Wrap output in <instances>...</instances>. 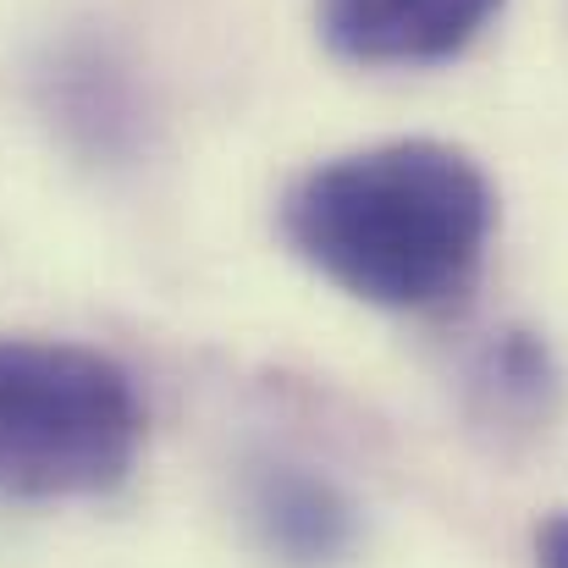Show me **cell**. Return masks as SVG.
<instances>
[{"mask_svg":"<svg viewBox=\"0 0 568 568\" xmlns=\"http://www.w3.org/2000/svg\"><path fill=\"white\" fill-rule=\"evenodd\" d=\"M486 172L436 139H392L304 172L282 199V237L343 293L376 310L458 298L491 243Z\"/></svg>","mask_w":568,"mask_h":568,"instance_id":"cell-1","label":"cell"},{"mask_svg":"<svg viewBox=\"0 0 568 568\" xmlns=\"http://www.w3.org/2000/svg\"><path fill=\"white\" fill-rule=\"evenodd\" d=\"M139 442L144 403L116 359L0 337V503L100 497L128 480Z\"/></svg>","mask_w":568,"mask_h":568,"instance_id":"cell-2","label":"cell"},{"mask_svg":"<svg viewBox=\"0 0 568 568\" xmlns=\"http://www.w3.org/2000/svg\"><path fill=\"white\" fill-rule=\"evenodd\" d=\"M503 0H321V33L359 67H436L458 55Z\"/></svg>","mask_w":568,"mask_h":568,"instance_id":"cell-3","label":"cell"},{"mask_svg":"<svg viewBox=\"0 0 568 568\" xmlns=\"http://www.w3.org/2000/svg\"><path fill=\"white\" fill-rule=\"evenodd\" d=\"M248 525L271 558L293 568H326L354 552L359 514L326 475L304 464H260L243 491Z\"/></svg>","mask_w":568,"mask_h":568,"instance_id":"cell-4","label":"cell"},{"mask_svg":"<svg viewBox=\"0 0 568 568\" xmlns=\"http://www.w3.org/2000/svg\"><path fill=\"white\" fill-rule=\"evenodd\" d=\"M486 381L503 403L514 408H536L547 392H552V365H547V348L525 332H508L491 354H486Z\"/></svg>","mask_w":568,"mask_h":568,"instance_id":"cell-5","label":"cell"},{"mask_svg":"<svg viewBox=\"0 0 568 568\" xmlns=\"http://www.w3.org/2000/svg\"><path fill=\"white\" fill-rule=\"evenodd\" d=\"M536 564L541 568H568V514L547 519L536 530Z\"/></svg>","mask_w":568,"mask_h":568,"instance_id":"cell-6","label":"cell"}]
</instances>
